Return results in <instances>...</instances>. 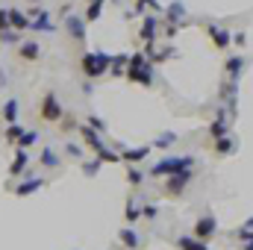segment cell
Returning <instances> with one entry per match:
<instances>
[{"mask_svg":"<svg viewBox=\"0 0 253 250\" xmlns=\"http://www.w3.org/2000/svg\"><path fill=\"white\" fill-rule=\"evenodd\" d=\"M135 218H138V206L129 203V206H126V221H135Z\"/></svg>","mask_w":253,"mask_h":250,"instance_id":"cell-33","label":"cell"},{"mask_svg":"<svg viewBox=\"0 0 253 250\" xmlns=\"http://www.w3.org/2000/svg\"><path fill=\"white\" fill-rule=\"evenodd\" d=\"M42 186H44V180H42V177H27L24 183H18V186H15V194H18V197H24V194L39 191Z\"/></svg>","mask_w":253,"mask_h":250,"instance_id":"cell-10","label":"cell"},{"mask_svg":"<svg viewBox=\"0 0 253 250\" xmlns=\"http://www.w3.org/2000/svg\"><path fill=\"white\" fill-rule=\"evenodd\" d=\"M209 135L212 138H221V135H227V118H224V112L212 121V126H209Z\"/></svg>","mask_w":253,"mask_h":250,"instance_id":"cell-18","label":"cell"},{"mask_svg":"<svg viewBox=\"0 0 253 250\" xmlns=\"http://www.w3.org/2000/svg\"><path fill=\"white\" fill-rule=\"evenodd\" d=\"M39 162H42L44 168H56V165H59V156H56L53 150H44V153L39 156Z\"/></svg>","mask_w":253,"mask_h":250,"instance_id":"cell-23","label":"cell"},{"mask_svg":"<svg viewBox=\"0 0 253 250\" xmlns=\"http://www.w3.org/2000/svg\"><path fill=\"white\" fill-rule=\"evenodd\" d=\"M65 30L74 42H85V21L83 15H65Z\"/></svg>","mask_w":253,"mask_h":250,"instance_id":"cell-5","label":"cell"},{"mask_svg":"<svg viewBox=\"0 0 253 250\" xmlns=\"http://www.w3.org/2000/svg\"><path fill=\"white\" fill-rule=\"evenodd\" d=\"M18 53H21V59H27V62H36L39 59V42H27V44H21L18 47Z\"/></svg>","mask_w":253,"mask_h":250,"instance_id":"cell-16","label":"cell"},{"mask_svg":"<svg viewBox=\"0 0 253 250\" xmlns=\"http://www.w3.org/2000/svg\"><path fill=\"white\" fill-rule=\"evenodd\" d=\"M126 77H129L132 83L150 85V80H153V62H150L144 53H132L129 62H126Z\"/></svg>","mask_w":253,"mask_h":250,"instance_id":"cell-1","label":"cell"},{"mask_svg":"<svg viewBox=\"0 0 253 250\" xmlns=\"http://www.w3.org/2000/svg\"><path fill=\"white\" fill-rule=\"evenodd\" d=\"M97 159H100V162H121V156H118L115 150H106V147L97 150Z\"/></svg>","mask_w":253,"mask_h":250,"instance_id":"cell-28","label":"cell"},{"mask_svg":"<svg viewBox=\"0 0 253 250\" xmlns=\"http://www.w3.org/2000/svg\"><path fill=\"white\" fill-rule=\"evenodd\" d=\"M215 230H218V227H215V218H212V215L197 218V224H194V239H203V242H206V239L215 236Z\"/></svg>","mask_w":253,"mask_h":250,"instance_id":"cell-8","label":"cell"},{"mask_svg":"<svg viewBox=\"0 0 253 250\" xmlns=\"http://www.w3.org/2000/svg\"><path fill=\"white\" fill-rule=\"evenodd\" d=\"M183 12H186V6H183V3H171V6H168V21H171V24H177V21L183 18Z\"/></svg>","mask_w":253,"mask_h":250,"instance_id":"cell-22","label":"cell"},{"mask_svg":"<svg viewBox=\"0 0 253 250\" xmlns=\"http://www.w3.org/2000/svg\"><path fill=\"white\" fill-rule=\"evenodd\" d=\"M177 141V132H162L156 141H153V147H168V144H174Z\"/></svg>","mask_w":253,"mask_h":250,"instance_id":"cell-27","label":"cell"},{"mask_svg":"<svg viewBox=\"0 0 253 250\" xmlns=\"http://www.w3.org/2000/svg\"><path fill=\"white\" fill-rule=\"evenodd\" d=\"M191 177H194V174H191V168H183V171L171 174V177H168V183H165V191H168V194H174V197H177V194H183L186 186L191 183Z\"/></svg>","mask_w":253,"mask_h":250,"instance_id":"cell-4","label":"cell"},{"mask_svg":"<svg viewBox=\"0 0 253 250\" xmlns=\"http://www.w3.org/2000/svg\"><path fill=\"white\" fill-rule=\"evenodd\" d=\"M242 250H253V239H248V242H245V248Z\"/></svg>","mask_w":253,"mask_h":250,"instance_id":"cell-38","label":"cell"},{"mask_svg":"<svg viewBox=\"0 0 253 250\" xmlns=\"http://www.w3.org/2000/svg\"><path fill=\"white\" fill-rule=\"evenodd\" d=\"M191 165H194L191 156H168V159L153 165V177H171V174H177L183 168H191Z\"/></svg>","mask_w":253,"mask_h":250,"instance_id":"cell-2","label":"cell"},{"mask_svg":"<svg viewBox=\"0 0 253 250\" xmlns=\"http://www.w3.org/2000/svg\"><path fill=\"white\" fill-rule=\"evenodd\" d=\"M97 168H100V159H94V162H85V165H83V171H85L88 177H94V174H97Z\"/></svg>","mask_w":253,"mask_h":250,"instance_id":"cell-31","label":"cell"},{"mask_svg":"<svg viewBox=\"0 0 253 250\" xmlns=\"http://www.w3.org/2000/svg\"><path fill=\"white\" fill-rule=\"evenodd\" d=\"M177 248L180 250H209L203 239H194V236H180L177 239Z\"/></svg>","mask_w":253,"mask_h":250,"instance_id":"cell-13","label":"cell"},{"mask_svg":"<svg viewBox=\"0 0 253 250\" xmlns=\"http://www.w3.org/2000/svg\"><path fill=\"white\" fill-rule=\"evenodd\" d=\"M21 132H24V129H21L18 124H9V126H6V141H12V144H15V141L21 138Z\"/></svg>","mask_w":253,"mask_h":250,"instance_id":"cell-29","label":"cell"},{"mask_svg":"<svg viewBox=\"0 0 253 250\" xmlns=\"http://www.w3.org/2000/svg\"><path fill=\"white\" fill-rule=\"evenodd\" d=\"M242 68H245V59H242V56H230L224 71H227V77H239V74H242Z\"/></svg>","mask_w":253,"mask_h":250,"instance_id":"cell-19","label":"cell"},{"mask_svg":"<svg viewBox=\"0 0 253 250\" xmlns=\"http://www.w3.org/2000/svg\"><path fill=\"white\" fill-rule=\"evenodd\" d=\"M206 33L212 36V44H215V47H221V50H227V47L233 44V36H230V30H221V27H209Z\"/></svg>","mask_w":253,"mask_h":250,"instance_id":"cell-9","label":"cell"},{"mask_svg":"<svg viewBox=\"0 0 253 250\" xmlns=\"http://www.w3.org/2000/svg\"><path fill=\"white\" fill-rule=\"evenodd\" d=\"M215 150L224 156V153H230L233 150V138H227V135H221V138H215Z\"/></svg>","mask_w":253,"mask_h":250,"instance_id":"cell-25","label":"cell"},{"mask_svg":"<svg viewBox=\"0 0 253 250\" xmlns=\"http://www.w3.org/2000/svg\"><path fill=\"white\" fill-rule=\"evenodd\" d=\"M91 3H103V0H91Z\"/></svg>","mask_w":253,"mask_h":250,"instance_id":"cell-39","label":"cell"},{"mask_svg":"<svg viewBox=\"0 0 253 250\" xmlns=\"http://www.w3.org/2000/svg\"><path fill=\"white\" fill-rule=\"evenodd\" d=\"M100 9H103V3H88L83 21H97V18H100Z\"/></svg>","mask_w":253,"mask_h":250,"instance_id":"cell-21","label":"cell"},{"mask_svg":"<svg viewBox=\"0 0 253 250\" xmlns=\"http://www.w3.org/2000/svg\"><path fill=\"white\" fill-rule=\"evenodd\" d=\"M68 153H74V156H83V150H80L77 144H68Z\"/></svg>","mask_w":253,"mask_h":250,"instance_id":"cell-37","label":"cell"},{"mask_svg":"<svg viewBox=\"0 0 253 250\" xmlns=\"http://www.w3.org/2000/svg\"><path fill=\"white\" fill-rule=\"evenodd\" d=\"M147 153H150V147H135V150L129 147V150H124V153H121V159H124V162H129V165H135V162H141Z\"/></svg>","mask_w":253,"mask_h":250,"instance_id":"cell-17","label":"cell"},{"mask_svg":"<svg viewBox=\"0 0 253 250\" xmlns=\"http://www.w3.org/2000/svg\"><path fill=\"white\" fill-rule=\"evenodd\" d=\"M126 180H129V186H141V183H144L141 171H135V168H129V171H126Z\"/></svg>","mask_w":253,"mask_h":250,"instance_id":"cell-30","label":"cell"},{"mask_svg":"<svg viewBox=\"0 0 253 250\" xmlns=\"http://www.w3.org/2000/svg\"><path fill=\"white\" fill-rule=\"evenodd\" d=\"M36 141H39V135H36L33 129H24V132H21V138H18V144H21V147H30V144H36Z\"/></svg>","mask_w":253,"mask_h":250,"instance_id":"cell-26","label":"cell"},{"mask_svg":"<svg viewBox=\"0 0 253 250\" xmlns=\"http://www.w3.org/2000/svg\"><path fill=\"white\" fill-rule=\"evenodd\" d=\"M3 118H6L9 124H15V121H18V100H9V103L3 106Z\"/></svg>","mask_w":253,"mask_h":250,"instance_id":"cell-20","label":"cell"},{"mask_svg":"<svg viewBox=\"0 0 253 250\" xmlns=\"http://www.w3.org/2000/svg\"><path fill=\"white\" fill-rule=\"evenodd\" d=\"M0 30H9V9H0Z\"/></svg>","mask_w":253,"mask_h":250,"instance_id":"cell-34","label":"cell"},{"mask_svg":"<svg viewBox=\"0 0 253 250\" xmlns=\"http://www.w3.org/2000/svg\"><path fill=\"white\" fill-rule=\"evenodd\" d=\"M109 59H112V56H106V53H85V56H83V71H85V77H100V74H106V71H109Z\"/></svg>","mask_w":253,"mask_h":250,"instance_id":"cell-3","label":"cell"},{"mask_svg":"<svg viewBox=\"0 0 253 250\" xmlns=\"http://www.w3.org/2000/svg\"><path fill=\"white\" fill-rule=\"evenodd\" d=\"M156 21H159L156 15H147V18H144V24H141V42H147V44L153 42V36H156Z\"/></svg>","mask_w":253,"mask_h":250,"instance_id":"cell-14","label":"cell"},{"mask_svg":"<svg viewBox=\"0 0 253 250\" xmlns=\"http://www.w3.org/2000/svg\"><path fill=\"white\" fill-rule=\"evenodd\" d=\"M80 135H83V141H85L91 150H100V147H103V138H100V132H97L94 126H83Z\"/></svg>","mask_w":253,"mask_h":250,"instance_id":"cell-11","label":"cell"},{"mask_svg":"<svg viewBox=\"0 0 253 250\" xmlns=\"http://www.w3.org/2000/svg\"><path fill=\"white\" fill-rule=\"evenodd\" d=\"M121 242H124V245H126L129 250L138 248V236H135V233H132L129 227H126V230H121Z\"/></svg>","mask_w":253,"mask_h":250,"instance_id":"cell-24","label":"cell"},{"mask_svg":"<svg viewBox=\"0 0 253 250\" xmlns=\"http://www.w3.org/2000/svg\"><path fill=\"white\" fill-rule=\"evenodd\" d=\"M30 165V156H27V150L21 147L18 153H15V159H12V165H9V174L12 177H18V174H24V168Z\"/></svg>","mask_w":253,"mask_h":250,"instance_id":"cell-12","label":"cell"},{"mask_svg":"<svg viewBox=\"0 0 253 250\" xmlns=\"http://www.w3.org/2000/svg\"><path fill=\"white\" fill-rule=\"evenodd\" d=\"M9 27L27 30V27H30V15H24V12H18V9H9Z\"/></svg>","mask_w":253,"mask_h":250,"instance_id":"cell-15","label":"cell"},{"mask_svg":"<svg viewBox=\"0 0 253 250\" xmlns=\"http://www.w3.org/2000/svg\"><path fill=\"white\" fill-rule=\"evenodd\" d=\"M30 27H33L36 33H50V30H53V24H50V18H47L44 9H33V12H30Z\"/></svg>","mask_w":253,"mask_h":250,"instance_id":"cell-7","label":"cell"},{"mask_svg":"<svg viewBox=\"0 0 253 250\" xmlns=\"http://www.w3.org/2000/svg\"><path fill=\"white\" fill-rule=\"evenodd\" d=\"M88 126H94L97 132H103V129H106V126H103V121H100V118H94V115L88 118Z\"/></svg>","mask_w":253,"mask_h":250,"instance_id":"cell-35","label":"cell"},{"mask_svg":"<svg viewBox=\"0 0 253 250\" xmlns=\"http://www.w3.org/2000/svg\"><path fill=\"white\" fill-rule=\"evenodd\" d=\"M239 236H242L245 242H248V239H253V218L245 224V227H242V230H239Z\"/></svg>","mask_w":253,"mask_h":250,"instance_id":"cell-32","label":"cell"},{"mask_svg":"<svg viewBox=\"0 0 253 250\" xmlns=\"http://www.w3.org/2000/svg\"><path fill=\"white\" fill-rule=\"evenodd\" d=\"M42 118L44 121H59L62 118V106H59V100H56L53 91L44 94V100H42Z\"/></svg>","mask_w":253,"mask_h":250,"instance_id":"cell-6","label":"cell"},{"mask_svg":"<svg viewBox=\"0 0 253 250\" xmlns=\"http://www.w3.org/2000/svg\"><path fill=\"white\" fill-rule=\"evenodd\" d=\"M144 215H147V218H156V215H159V206H144Z\"/></svg>","mask_w":253,"mask_h":250,"instance_id":"cell-36","label":"cell"}]
</instances>
